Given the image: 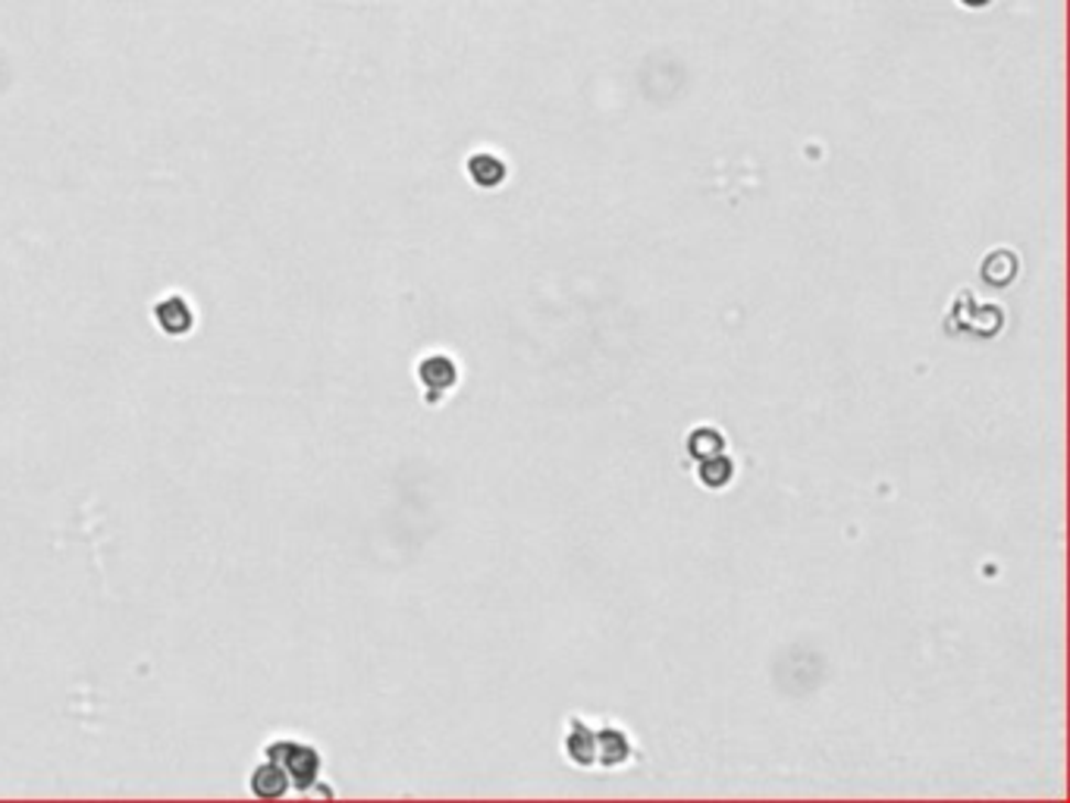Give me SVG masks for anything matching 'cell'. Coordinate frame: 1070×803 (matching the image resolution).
Listing matches in <instances>:
<instances>
[{
    "instance_id": "6da1fadb",
    "label": "cell",
    "mask_w": 1070,
    "mask_h": 803,
    "mask_svg": "<svg viewBox=\"0 0 1070 803\" xmlns=\"http://www.w3.org/2000/svg\"><path fill=\"white\" fill-rule=\"evenodd\" d=\"M631 760H638V747L631 744L628 731L622 725H603L597 728V766L603 769H622Z\"/></svg>"
},
{
    "instance_id": "7a4b0ae2",
    "label": "cell",
    "mask_w": 1070,
    "mask_h": 803,
    "mask_svg": "<svg viewBox=\"0 0 1070 803\" xmlns=\"http://www.w3.org/2000/svg\"><path fill=\"white\" fill-rule=\"evenodd\" d=\"M565 757L581 769L597 766V728H594V721L581 719V716L569 719V725H565Z\"/></svg>"
},
{
    "instance_id": "3957f363",
    "label": "cell",
    "mask_w": 1070,
    "mask_h": 803,
    "mask_svg": "<svg viewBox=\"0 0 1070 803\" xmlns=\"http://www.w3.org/2000/svg\"><path fill=\"white\" fill-rule=\"evenodd\" d=\"M735 477V462L728 458L725 453L710 455V458H700L698 465V480L706 487V490H725Z\"/></svg>"
},
{
    "instance_id": "277c9868",
    "label": "cell",
    "mask_w": 1070,
    "mask_h": 803,
    "mask_svg": "<svg viewBox=\"0 0 1070 803\" xmlns=\"http://www.w3.org/2000/svg\"><path fill=\"white\" fill-rule=\"evenodd\" d=\"M421 380H424V383H433V387H440V392H446V390H453L455 383H458V371H455V365L446 358V355H433V358H428V361L421 365Z\"/></svg>"
},
{
    "instance_id": "5b68a950",
    "label": "cell",
    "mask_w": 1070,
    "mask_h": 803,
    "mask_svg": "<svg viewBox=\"0 0 1070 803\" xmlns=\"http://www.w3.org/2000/svg\"><path fill=\"white\" fill-rule=\"evenodd\" d=\"M725 449V436H722L716 427H698V431L688 436V453L694 458H710Z\"/></svg>"
},
{
    "instance_id": "8992f818",
    "label": "cell",
    "mask_w": 1070,
    "mask_h": 803,
    "mask_svg": "<svg viewBox=\"0 0 1070 803\" xmlns=\"http://www.w3.org/2000/svg\"><path fill=\"white\" fill-rule=\"evenodd\" d=\"M472 176L477 186H499L502 176H506V166L499 164L496 158H490V154H477L472 161Z\"/></svg>"
}]
</instances>
